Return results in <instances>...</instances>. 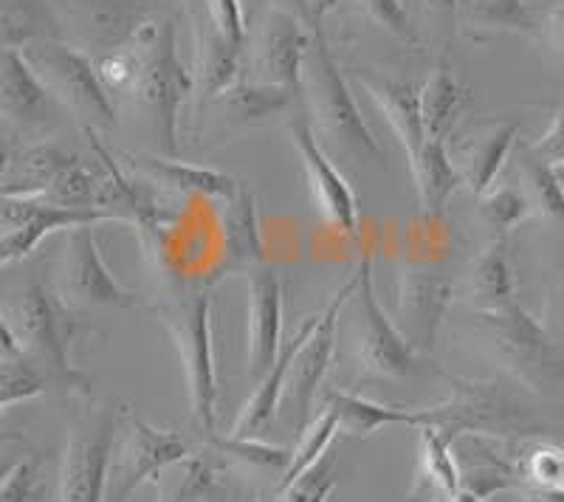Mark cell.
Returning a JSON list of instances; mask_svg holds the SVG:
<instances>
[{
  "label": "cell",
  "mask_w": 564,
  "mask_h": 502,
  "mask_svg": "<svg viewBox=\"0 0 564 502\" xmlns=\"http://www.w3.org/2000/svg\"><path fill=\"white\" fill-rule=\"evenodd\" d=\"M135 79L128 97L148 124L159 155L178 153V113L186 97H193V72L178 59V29L173 18L155 14L139 29L133 43Z\"/></svg>",
  "instance_id": "6da1fadb"
},
{
  "label": "cell",
  "mask_w": 564,
  "mask_h": 502,
  "mask_svg": "<svg viewBox=\"0 0 564 502\" xmlns=\"http://www.w3.org/2000/svg\"><path fill=\"white\" fill-rule=\"evenodd\" d=\"M3 325L12 328L18 345L32 356L45 373L48 384L63 395L85 399L90 393V379L74 368L70 348L77 341V310L68 308L52 285H29L3 305Z\"/></svg>",
  "instance_id": "7a4b0ae2"
},
{
  "label": "cell",
  "mask_w": 564,
  "mask_h": 502,
  "mask_svg": "<svg viewBox=\"0 0 564 502\" xmlns=\"http://www.w3.org/2000/svg\"><path fill=\"white\" fill-rule=\"evenodd\" d=\"M300 94L308 105V119L314 124L319 142L327 144L334 153L345 155L352 164H372L381 167L384 150L379 139L372 135L359 113V105L352 99L345 77L334 54L327 48L322 29L311 34V48L302 68Z\"/></svg>",
  "instance_id": "3957f363"
},
{
  "label": "cell",
  "mask_w": 564,
  "mask_h": 502,
  "mask_svg": "<svg viewBox=\"0 0 564 502\" xmlns=\"http://www.w3.org/2000/svg\"><path fill=\"white\" fill-rule=\"evenodd\" d=\"M153 314L170 334L184 368L189 415L206 438L215 435L218 424V370L212 348V296L209 291L186 288L164 296L153 305Z\"/></svg>",
  "instance_id": "277c9868"
},
{
  "label": "cell",
  "mask_w": 564,
  "mask_h": 502,
  "mask_svg": "<svg viewBox=\"0 0 564 502\" xmlns=\"http://www.w3.org/2000/svg\"><path fill=\"white\" fill-rule=\"evenodd\" d=\"M477 323L486 330L494 361L517 384L539 395H564V348L547 334L536 316L528 314L517 299L502 308L475 310Z\"/></svg>",
  "instance_id": "5b68a950"
},
{
  "label": "cell",
  "mask_w": 564,
  "mask_h": 502,
  "mask_svg": "<svg viewBox=\"0 0 564 502\" xmlns=\"http://www.w3.org/2000/svg\"><path fill=\"white\" fill-rule=\"evenodd\" d=\"M449 399L423 410V426L441 429L443 438L452 444L460 435L494 440H528L545 435V426L491 381L449 379Z\"/></svg>",
  "instance_id": "8992f818"
},
{
  "label": "cell",
  "mask_w": 564,
  "mask_h": 502,
  "mask_svg": "<svg viewBox=\"0 0 564 502\" xmlns=\"http://www.w3.org/2000/svg\"><path fill=\"white\" fill-rule=\"evenodd\" d=\"M34 74L43 79L48 94L59 108L77 113L83 128L108 130L116 124V108L110 102V90L105 88L97 72V63L65 40H43L26 48H18Z\"/></svg>",
  "instance_id": "52a82bcc"
},
{
  "label": "cell",
  "mask_w": 564,
  "mask_h": 502,
  "mask_svg": "<svg viewBox=\"0 0 564 502\" xmlns=\"http://www.w3.org/2000/svg\"><path fill=\"white\" fill-rule=\"evenodd\" d=\"M359 288L352 294L356 303V323H352V361L361 379H412L421 375V353L410 345L401 328L392 325L390 316L381 308L376 296V280H372V258L361 254L359 263Z\"/></svg>",
  "instance_id": "ba28073f"
},
{
  "label": "cell",
  "mask_w": 564,
  "mask_h": 502,
  "mask_svg": "<svg viewBox=\"0 0 564 502\" xmlns=\"http://www.w3.org/2000/svg\"><path fill=\"white\" fill-rule=\"evenodd\" d=\"M193 455L189 444L173 429H159L135 415L133 410H124L119 438L113 446L108 474V496L105 502H128L141 485L155 483V477L173 463H181Z\"/></svg>",
  "instance_id": "9c48e42d"
},
{
  "label": "cell",
  "mask_w": 564,
  "mask_h": 502,
  "mask_svg": "<svg viewBox=\"0 0 564 502\" xmlns=\"http://www.w3.org/2000/svg\"><path fill=\"white\" fill-rule=\"evenodd\" d=\"M52 288L68 308H139L141 299L124 288L105 265L94 226L65 232L63 249L54 263Z\"/></svg>",
  "instance_id": "30bf717a"
},
{
  "label": "cell",
  "mask_w": 564,
  "mask_h": 502,
  "mask_svg": "<svg viewBox=\"0 0 564 502\" xmlns=\"http://www.w3.org/2000/svg\"><path fill=\"white\" fill-rule=\"evenodd\" d=\"M116 432H119L116 406L90 410L70 429L59 463L57 502H105Z\"/></svg>",
  "instance_id": "8fae6325"
},
{
  "label": "cell",
  "mask_w": 564,
  "mask_h": 502,
  "mask_svg": "<svg viewBox=\"0 0 564 502\" xmlns=\"http://www.w3.org/2000/svg\"><path fill=\"white\" fill-rule=\"evenodd\" d=\"M359 288V265L352 269L350 277L339 285L327 305L322 308V319L316 325L314 334L305 339V345L296 353L294 364H291L289 384H285V393H282V401L289 406L291 424H294L296 435L311 426V410H314V399L319 393L322 381H325L327 368H330V359H334L336 348V323H339L341 308L347 305V299H352Z\"/></svg>",
  "instance_id": "7c38bea8"
},
{
  "label": "cell",
  "mask_w": 564,
  "mask_h": 502,
  "mask_svg": "<svg viewBox=\"0 0 564 502\" xmlns=\"http://www.w3.org/2000/svg\"><path fill=\"white\" fill-rule=\"evenodd\" d=\"M97 223H128V220L113 212H79V209L45 204L43 198L3 195V204H0V265H14L26 260L37 249L40 240L48 238V234Z\"/></svg>",
  "instance_id": "4fadbf2b"
},
{
  "label": "cell",
  "mask_w": 564,
  "mask_h": 502,
  "mask_svg": "<svg viewBox=\"0 0 564 502\" xmlns=\"http://www.w3.org/2000/svg\"><path fill=\"white\" fill-rule=\"evenodd\" d=\"M311 26L285 9H269L249 37L246 68L251 83L300 90L311 48Z\"/></svg>",
  "instance_id": "5bb4252c"
},
{
  "label": "cell",
  "mask_w": 564,
  "mask_h": 502,
  "mask_svg": "<svg viewBox=\"0 0 564 502\" xmlns=\"http://www.w3.org/2000/svg\"><path fill=\"white\" fill-rule=\"evenodd\" d=\"M59 29H68L77 48H99L105 54L122 52L139 29L153 20L161 0H57Z\"/></svg>",
  "instance_id": "9a60e30c"
},
{
  "label": "cell",
  "mask_w": 564,
  "mask_h": 502,
  "mask_svg": "<svg viewBox=\"0 0 564 502\" xmlns=\"http://www.w3.org/2000/svg\"><path fill=\"white\" fill-rule=\"evenodd\" d=\"M294 90L280 88V85H263L251 83V79H240L238 85L226 88L224 94L212 99L204 108L200 117L193 119L195 139H229V135H240L251 128L271 122V119L282 117L291 108Z\"/></svg>",
  "instance_id": "2e32d148"
},
{
  "label": "cell",
  "mask_w": 564,
  "mask_h": 502,
  "mask_svg": "<svg viewBox=\"0 0 564 502\" xmlns=\"http://www.w3.org/2000/svg\"><path fill=\"white\" fill-rule=\"evenodd\" d=\"M289 133L296 153H300V162L305 167V178H308L311 195H314L319 212L339 232L356 234V226H359V200H356V193H352L345 175L336 170V164L330 162V155L325 153L322 142L316 139V130L311 124V119L305 113H296L289 122Z\"/></svg>",
  "instance_id": "e0dca14e"
},
{
  "label": "cell",
  "mask_w": 564,
  "mask_h": 502,
  "mask_svg": "<svg viewBox=\"0 0 564 502\" xmlns=\"http://www.w3.org/2000/svg\"><path fill=\"white\" fill-rule=\"evenodd\" d=\"M455 303V283L441 271L410 269L398 277V323L417 353H430Z\"/></svg>",
  "instance_id": "ac0fdd59"
},
{
  "label": "cell",
  "mask_w": 564,
  "mask_h": 502,
  "mask_svg": "<svg viewBox=\"0 0 564 502\" xmlns=\"http://www.w3.org/2000/svg\"><path fill=\"white\" fill-rule=\"evenodd\" d=\"M246 368L260 381L282 350V283L276 271L260 265L246 274Z\"/></svg>",
  "instance_id": "d6986e66"
},
{
  "label": "cell",
  "mask_w": 564,
  "mask_h": 502,
  "mask_svg": "<svg viewBox=\"0 0 564 502\" xmlns=\"http://www.w3.org/2000/svg\"><path fill=\"white\" fill-rule=\"evenodd\" d=\"M193 119L204 113L212 99L240 83L243 45L226 40L212 26L206 9H193Z\"/></svg>",
  "instance_id": "ffe728a7"
},
{
  "label": "cell",
  "mask_w": 564,
  "mask_h": 502,
  "mask_svg": "<svg viewBox=\"0 0 564 502\" xmlns=\"http://www.w3.org/2000/svg\"><path fill=\"white\" fill-rule=\"evenodd\" d=\"M122 167L135 178L148 181L153 187L178 195H204V198H231L240 181L220 170L200 167V164L175 162L170 155L155 153H122Z\"/></svg>",
  "instance_id": "44dd1931"
},
{
  "label": "cell",
  "mask_w": 564,
  "mask_h": 502,
  "mask_svg": "<svg viewBox=\"0 0 564 502\" xmlns=\"http://www.w3.org/2000/svg\"><path fill=\"white\" fill-rule=\"evenodd\" d=\"M356 83L365 88L367 97L372 99V105L381 110V117L387 119V124L392 128L395 139L401 142V148L406 150L410 162L421 153V148L426 144V124H423V108H421V88L404 83V79L387 77V74H372V72H359L352 74Z\"/></svg>",
  "instance_id": "7402d4cb"
},
{
  "label": "cell",
  "mask_w": 564,
  "mask_h": 502,
  "mask_svg": "<svg viewBox=\"0 0 564 502\" xmlns=\"http://www.w3.org/2000/svg\"><path fill=\"white\" fill-rule=\"evenodd\" d=\"M220 232H224V258H220L224 274H251L265 265L260 212H257L254 193L246 184H238L231 198H226Z\"/></svg>",
  "instance_id": "603a6c76"
},
{
  "label": "cell",
  "mask_w": 564,
  "mask_h": 502,
  "mask_svg": "<svg viewBox=\"0 0 564 502\" xmlns=\"http://www.w3.org/2000/svg\"><path fill=\"white\" fill-rule=\"evenodd\" d=\"M319 319H322V310L319 314L305 316V319L296 325V330L291 334V339L282 345L280 356H276V361H274V368H271L263 379L257 381V390L251 393V399L243 404V410H240L238 421H235V426H231L229 435H235V438H254L257 432L263 429V426L274 418L276 406H280V401H282V393H285V384H289L291 364H294L296 353H300V348L305 345V339H308V336L316 330Z\"/></svg>",
  "instance_id": "cb8c5ba5"
},
{
  "label": "cell",
  "mask_w": 564,
  "mask_h": 502,
  "mask_svg": "<svg viewBox=\"0 0 564 502\" xmlns=\"http://www.w3.org/2000/svg\"><path fill=\"white\" fill-rule=\"evenodd\" d=\"M517 135H520L517 122H494L477 130L475 135L463 139L457 155H452V159L460 170L463 184L475 198H480L494 187V181L517 148Z\"/></svg>",
  "instance_id": "d4e9b609"
},
{
  "label": "cell",
  "mask_w": 564,
  "mask_h": 502,
  "mask_svg": "<svg viewBox=\"0 0 564 502\" xmlns=\"http://www.w3.org/2000/svg\"><path fill=\"white\" fill-rule=\"evenodd\" d=\"M54 97L34 74L32 65L18 48H3L0 57V105L3 117L18 128H37L48 119Z\"/></svg>",
  "instance_id": "484cf974"
},
{
  "label": "cell",
  "mask_w": 564,
  "mask_h": 502,
  "mask_svg": "<svg viewBox=\"0 0 564 502\" xmlns=\"http://www.w3.org/2000/svg\"><path fill=\"white\" fill-rule=\"evenodd\" d=\"M74 159H77V153H68L52 142L26 144V148L18 150L7 144L3 167H0V195L40 198Z\"/></svg>",
  "instance_id": "4316f807"
},
{
  "label": "cell",
  "mask_w": 564,
  "mask_h": 502,
  "mask_svg": "<svg viewBox=\"0 0 564 502\" xmlns=\"http://www.w3.org/2000/svg\"><path fill=\"white\" fill-rule=\"evenodd\" d=\"M410 164L412 175H415L423 220H430V223L432 220H441L446 215L452 195L463 187L460 170H457L449 148L441 139H426L421 153Z\"/></svg>",
  "instance_id": "83f0119b"
},
{
  "label": "cell",
  "mask_w": 564,
  "mask_h": 502,
  "mask_svg": "<svg viewBox=\"0 0 564 502\" xmlns=\"http://www.w3.org/2000/svg\"><path fill=\"white\" fill-rule=\"evenodd\" d=\"M466 296L475 310H494L517 299L506 238H491L466 271Z\"/></svg>",
  "instance_id": "f1b7e54d"
},
{
  "label": "cell",
  "mask_w": 564,
  "mask_h": 502,
  "mask_svg": "<svg viewBox=\"0 0 564 502\" xmlns=\"http://www.w3.org/2000/svg\"><path fill=\"white\" fill-rule=\"evenodd\" d=\"M421 440V469L410 502H452L460 491L463 469L457 466L452 440L435 426H417Z\"/></svg>",
  "instance_id": "f546056e"
},
{
  "label": "cell",
  "mask_w": 564,
  "mask_h": 502,
  "mask_svg": "<svg viewBox=\"0 0 564 502\" xmlns=\"http://www.w3.org/2000/svg\"><path fill=\"white\" fill-rule=\"evenodd\" d=\"M325 410L336 415L339 429L350 438H370L387 426H423V410H401V406L376 404L345 390H327Z\"/></svg>",
  "instance_id": "4dcf8cb0"
},
{
  "label": "cell",
  "mask_w": 564,
  "mask_h": 502,
  "mask_svg": "<svg viewBox=\"0 0 564 502\" xmlns=\"http://www.w3.org/2000/svg\"><path fill=\"white\" fill-rule=\"evenodd\" d=\"M468 102H471V90L455 77L449 59L441 57L435 65V72H432V77L426 79V85L421 88L426 139H441V142H446Z\"/></svg>",
  "instance_id": "1f68e13d"
},
{
  "label": "cell",
  "mask_w": 564,
  "mask_h": 502,
  "mask_svg": "<svg viewBox=\"0 0 564 502\" xmlns=\"http://www.w3.org/2000/svg\"><path fill=\"white\" fill-rule=\"evenodd\" d=\"M48 390V379L37 361L18 345L9 325L0 323V406L9 413L14 404L40 399Z\"/></svg>",
  "instance_id": "d6a6232c"
},
{
  "label": "cell",
  "mask_w": 564,
  "mask_h": 502,
  "mask_svg": "<svg viewBox=\"0 0 564 502\" xmlns=\"http://www.w3.org/2000/svg\"><path fill=\"white\" fill-rule=\"evenodd\" d=\"M155 502H206L218 494V451L189 455L155 477Z\"/></svg>",
  "instance_id": "836d02e7"
},
{
  "label": "cell",
  "mask_w": 564,
  "mask_h": 502,
  "mask_svg": "<svg viewBox=\"0 0 564 502\" xmlns=\"http://www.w3.org/2000/svg\"><path fill=\"white\" fill-rule=\"evenodd\" d=\"M43 40H63L54 9L40 0H3V48H26Z\"/></svg>",
  "instance_id": "e575fe53"
},
{
  "label": "cell",
  "mask_w": 564,
  "mask_h": 502,
  "mask_svg": "<svg viewBox=\"0 0 564 502\" xmlns=\"http://www.w3.org/2000/svg\"><path fill=\"white\" fill-rule=\"evenodd\" d=\"M517 162H520L522 189H525L528 200H531L533 212L553 220V223L564 232V184L562 178H558L556 167L542 162L539 155H533L528 144L520 148Z\"/></svg>",
  "instance_id": "d590c367"
},
{
  "label": "cell",
  "mask_w": 564,
  "mask_h": 502,
  "mask_svg": "<svg viewBox=\"0 0 564 502\" xmlns=\"http://www.w3.org/2000/svg\"><path fill=\"white\" fill-rule=\"evenodd\" d=\"M339 432V421H336V415L330 413V410H322L319 418L311 421L308 429L300 435V444H296L289 471L282 474L280 485H276V496L285 494L289 489H294L302 477L311 474V471L330 455L327 449H330V444H334V438Z\"/></svg>",
  "instance_id": "8d00e7d4"
},
{
  "label": "cell",
  "mask_w": 564,
  "mask_h": 502,
  "mask_svg": "<svg viewBox=\"0 0 564 502\" xmlns=\"http://www.w3.org/2000/svg\"><path fill=\"white\" fill-rule=\"evenodd\" d=\"M460 18L471 26L494 29V32L539 34L536 18L525 0H460Z\"/></svg>",
  "instance_id": "74e56055"
},
{
  "label": "cell",
  "mask_w": 564,
  "mask_h": 502,
  "mask_svg": "<svg viewBox=\"0 0 564 502\" xmlns=\"http://www.w3.org/2000/svg\"><path fill=\"white\" fill-rule=\"evenodd\" d=\"M513 463L520 471V485H564V446L553 440H517L513 444Z\"/></svg>",
  "instance_id": "f35d334b"
},
{
  "label": "cell",
  "mask_w": 564,
  "mask_h": 502,
  "mask_svg": "<svg viewBox=\"0 0 564 502\" xmlns=\"http://www.w3.org/2000/svg\"><path fill=\"white\" fill-rule=\"evenodd\" d=\"M533 215L531 200H528L525 189H517L511 184H494L486 195H480V218L491 238H506L511 229L528 220Z\"/></svg>",
  "instance_id": "ab89813d"
},
{
  "label": "cell",
  "mask_w": 564,
  "mask_h": 502,
  "mask_svg": "<svg viewBox=\"0 0 564 502\" xmlns=\"http://www.w3.org/2000/svg\"><path fill=\"white\" fill-rule=\"evenodd\" d=\"M212 446L218 451L220 458H235L238 463L249 466V469H263V471H276V474H285L291 466L294 451L282 449V446L263 444V440L254 438H235V435H226V438H215L212 435Z\"/></svg>",
  "instance_id": "60d3db41"
},
{
  "label": "cell",
  "mask_w": 564,
  "mask_h": 502,
  "mask_svg": "<svg viewBox=\"0 0 564 502\" xmlns=\"http://www.w3.org/2000/svg\"><path fill=\"white\" fill-rule=\"evenodd\" d=\"M350 3L356 12L365 14L372 26H379L381 32L406 40V43H417L415 29L410 26V18H406L404 0H350Z\"/></svg>",
  "instance_id": "b9f144b4"
},
{
  "label": "cell",
  "mask_w": 564,
  "mask_h": 502,
  "mask_svg": "<svg viewBox=\"0 0 564 502\" xmlns=\"http://www.w3.org/2000/svg\"><path fill=\"white\" fill-rule=\"evenodd\" d=\"M423 26L430 29V40L446 52L457 34V18H460V0H417Z\"/></svg>",
  "instance_id": "7bdbcfd3"
},
{
  "label": "cell",
  "mask_w": 564,
  "mask_h": 502,
  "mask_svg": "<svg viewBox=\"0 0 564 502\" xmlns=\"http://www.w3.org/2000/svg\"><path fill=\"white\" fill-rule=\"evenodd\" d=\"M43 491L40 485V463L34 458H23L12 463L3 474L0 502H32Z\"/></svg>",
  "instance_id": "ee69618b"
},
{
  "label": "cell",
  "mask_w": 564,
  "mask_h": 502,
  "mask_svg": "<svg viewBox=\"0 0 564 502\" xmlns=\"http://www.w3.org/2000/svg\"><path fill=\"white\" fill-rule=\"evenodd\" d=\"M334 455H327L319 466H316L311 474H305L294 489H289L285 494H280V502H327L336 489L334 480Z\"/></svg>",
  "instance_id": "f6af8a7d"
},
{
  "label": "cell",
  "mask_w": 564,
  "mask_h": 502,
  "mask_svg": "<svg viewBox=\"0 0 564 502\" xmlns=\"http://www.w3.org/2000/svg\"><path fill=\"white\" fill-rule=\"evenodd\" d=\"M200 7L209 14L212 26L218 29L226 40L246 45V32H249V26H246L243 3H240V0H200Z\"/></svg>",
  "instance_id": "bcb514c9"
},
{
  "label": "cell",
  "mask_w": 564,
  "mask_h": 502,
  "mask_svg": "<svg viewBox=\"0 0 564 502\" xmlns=\"http://www.w3.org/2000/svg\"><path fill=\"white\" fill-rule=\"evenodd\" d=\"M528 148H531L533 155H539L542 162L553 164V167L564 164V113H556L551 130L542 139L528 144Z\"/></svg>",
  "instance_id": "7dc6e473"
},
{
  "label": "cell",
  "mask_w": 564,
  "mask_h": 502,
  "mask_svg": "<svg viewBox=\"0 0 564 502\" xmlns=\"http://www.w3.org/2000/svg\"><path fill=\"white\" fill-rule=\"evenodd\" d=\"M520 496L525 502H564V485L562 489H547V485H520Z\"/></svg>",
  "instance_id": "c3c4849f"
},
{
  "label": "cell",
  "mask_w": 564,
  "mask_h": 502,
  "mask_svg": "<svg viewBox=\"0 0 564 502\" xmlns=\"http://www.w3.org/2000/svg\"><path fill=\"white\" fill-rule=\"evenodd\" d=\"M271 9H285V12L296 14V18H302L308 23L311 32H314V29H322V23H316L314 14H311L308 0H271Z\"/></svg>",
  "instance_id": "681fc988"
},
{
  "label": "cell",
  "mask_w": 564,
  "mask_h": 502,
  "mask_svg": "<svg viewBox=\"0 0 564 502\" xmlns=\"http://www.w3.org/2000/svg\"><path fill=\"white\" fill-rule=\"evenodd\" d=\"M547 29H551V40L556 43L558 52H564V7H556L547 18Z\"/></svg>",
  "instance_id": "f907efd6"
},
{
  "label": "cell",
  "mask_w": 564,
  "mask_h": 502,
  "mask_svg": "<svg viewBox=\"0 0 564 502\" xmlns=\"http://www.w3.org/2000/svg\"><path fill=\"white\" fill-rule=\"evenodd\" d=\"M547 316L551 319H562L564 323V280L551 291V299H547Z\"/></svg>",
  "instance_id": "816d5d0a"
},
{
  "label": "cell",
  "mask_w": 564,
  "mask_h": 502,
  "mask_svg": "<svg viewBox=\"0 0 564 502\" xmlns=\"http://www.w3.org/2000/svg\"><path fill=\"white\" fill-rule=\"evenodd\" d=\"M336 7H339V0H308V9L311 14H314L316 23H322V18H325L327 12H334Z\"/></svg>",
  "instance_id": "f5cc1de1"
},
{
  "label": "cell",
  "mask_w": 564,
  "mask_h": 502,
  "mask_svg": "<svg viewBox=\"0 0 564 502\" xmlns=\"http://www.w3.org/2000/svg\"><path fill=\"white\" fill-rule=\"evenodd\" d=\"M206 502H240V494H229V496H218V494H215V496H209V500H206Z\"/></svg>",
  "instance_id": "db71d44e"
},
{
  "label": "cell",
  "mask_w": 564,
  "mask_h": 502,
  "mask_svg": "<svg viewBox=\"0 0 564 502\" xmlns=\"http://www.w3.org/2000/svg\"><path fill=\"white\" fill-rule=\"evenodd\" d=\"M32 502H45V489L43 491H40V494L37 496H34V500Z\"/></svg>",
  "instance_id": "11a10c76"
},
{
  "label": "cell",
  "mask_w": 564,
  "mask_h": 502,
  "mask_svg": "<svg viewBox=\"0 0 564 502\" xmlns=\"http://www.w3.org/2000/svg\"><path fill=\"white\" fill-rule=\"evenodd\" d=\"M556 173H558V178H562V184H564V164H558Z\"/></svg>",
  "instance_id": "9f6ffc18"
},
{
  "label": "cell",
  "mask_w": 564,
  "mask_h": 502,
  "mask_svg": "<svg viewBox=\"0 0 564 502\" xmlns=\"http://www.w3.org/2000/svg\"><path fill=\"white\" fill-rule=\"evenodd\" d=\"M404 3H410V0H404Z\"/></svg>",
  "instance_id": "6f0895ef"
}]
</instances>
